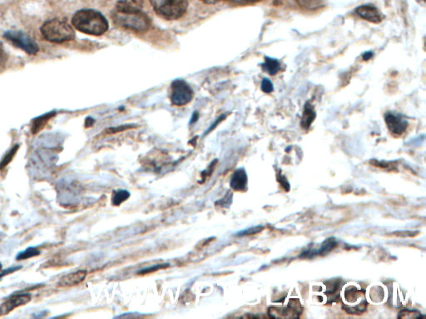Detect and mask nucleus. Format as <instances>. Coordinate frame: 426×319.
Returning a JSON list of instances; mask_svg holds the SVG:
<instances>
[{
	"label": "nucleus",
	"instance_id": "7",
	"mask_svg": "<svg viewBox=\"0 0 426 319\" xmlns=\"http://www.w3.org/2000/svg\"><path fill=\"white\" fill-rule=\"evenodd\" d=\"M303 308L299 299H291L287 304L282 306H271L268 309L270 318H281V319H292L299 318L303 313Z\"/></svg>",
	"mask_w": 426,
	"mask_h": 319
},
{
	"label": "nucleus",
	"instance_id": "26",
	"mask_svg": "<svg viewBox=\"0 0 426 319\" xmlns=\"http://www.w3.org/2000/svg\"><path fill=\"white\" fill-rule=\"evenodd\" d=\"M261 90L263 91L264 93H270L273 91V85L271 83L270 80L267 78H264L261 83Z\"/></svg>",
	"mask_w": 426,
	"mask_h": 319
},
{
	"label": "nucleus",
	"instance_id": "4",
	"mask_svg": "<svg viewBox=\"0 0 426 319\" xmlns=\"http://www.w3.org/2000/svg\"><path fill=\"white\" fill-rule=\"evenodd\" d=\"M343 309L350 314L359 315L367 309V300L365 292L357 284L345 286L342 292Z\"/></svg>",
	"mask_w": 426,
	"mask_h": 319
},
{
	"label": "nucleus",
	"instance_id": "10",
	"mask_svg": "<svg viewBox=\"0 0 426 319\" xmlns=\"http://www.w3.org/2000/svg\"><path fill=\"white\" fill-rule=\"evenodd\" d=\"M342 285H343V282L339 278L325 282L324 284L325 289L323 290V294L325 295L327 304H331L340 301L341 288L343 287Z\"/></svg>",
	"mask_w": 426,
	"mask_h": 319
},
{
	"label": "nucleus",
	"instance_id": "31",
	"mask_svg": "<svg viewBox=\"0 0 426 319\" xmlns=\"http://www.w3.org/2000/svg\"><path fill=\"white\" fill-rule=\"evenodd\" d=\"M231 2H235V3H251V2H256L257 0H228Z\"/></svg>",
	"mask_w": 426,
	"mask_h": 319
},
{
	"label": "nucleus",
	"instance_id": "8",
	"mask_svg": "<svg viewBox=\"0 0 426 319\" xmlns=\"http://www.w3.org/2000/svg\"><path fill=\"white\" fill-rule=\"evenodd\" d=\"M4 38L18 49H22L29 54H36L39 47L29 35L18 31H9L4 34Z\"/></svg>",
	"mask_w": 426,
	"mask_h": 319
},
{
	"label": "nucleus",
	"instance_id": "23",
	"mask_svg": "<svg viewBox=\"0 0 426 319\" xmlns=\"http://www.w3.org/2000/svg\"><path fill=\"white\" fill-rule=\"evenodd\" d=\"M18 147H19L17 145L15 147H13V148H12V149H11L10 151H9V152L4 156L3 160H1V162H0V170L5 167V166H7V165L9 164V162H10L12 159H13V157H14V155L16 154V152L18 151Z\"/></svg>",
	"mask_w": 426,
	"mask_h": 319
},
{
	"label": "nucleus",
	"instance_id": "11",
	"mask_svg": "<svg viewBox=\"0 0 426 319\" xmlns=\"http://www.w3.org/2000/svg\"><path fill=\"white\" fill-rule=\"evenodd\" d=\"M336 246H337V241H336V239L335 238H329V239H325L319 249H308V250L303 251L302 255H300V257L303 258V259H312V258L316 257V256H322V255L329 254L334 249H336Z\"/></svg>",
	"mask_w": 426,
	"mask_h": 319
},
{
	"label": "nucleus",
	"instance_id": "5",
	"mask_svg": "<svg viewBox=\"0 0 426 319\" xmlns=\"http://www.w3.org/2000/svg\"><path fill=\"white\" fill-rule=\"evenodd\" d=\"M150 3L156 13L167 20L182 18L188 7L187 0H150Z\"/></svg>",
	"mask_w": 426,
	"mask_h": 319
},
{
	"label": "nucleus",
	"instance_id": "12",
	"mask_svg": "<svg viewBox=\"0 0 426 319\" xmlns=\"http://www.w3.org/2000/svg\"><path fill=\"white\" fill-rule=\"evenodd\" d=\"M385 121L388 129L392 134H403L408 126V122L406 120H404L401 116L390 112L385 114Z\"/></svg>",
	"mask_w": 426,
	"mask_h": 319
},
{
	"label": "nucleus",
	"instance_id": "29",
	"mask_svg": "<svg viewBox=\"0 0 426 319\" xmlns=\"http://www.w3.org/2000/svg\"><path fill=\"white\" fill-rule=\"evenodd\" d=\"M278 181L282 185V187L285 189V191H290V184L285 175H280V177H278Z\"/></svg>",
	"mask_w": 426,
	"mask_h": 319
},
{
	"label": "nucleus",
	"instance_id": "9",
	"mask_svg": "<svg viewBox=\"0 0 426 319\" xmlns=\"http://www.w3.org/2000/svg\"><path fill=\"white\" fill-rule=\"evenodd\" d=\"M30 300H31V296L29 294H16L11 296L0 305V317L9 314L11 311H13V309H15L18 307L29 304Z\"/></svg>",
	"mask_w": 426,
	"mask_h": 319
},
{
	"label": "nucleus",
	"instance_id": "24",
	"mask_svg": "<svg viewBox=\"0 0 426 319\" xmlns=\"http://www.w3.org/2000/svg\"><path fill=\"white\" fill-rule=\"evenodd\" d=\"M263 229L264 227L260 226V225H259V226L251 227L250 229H245V230H243V231L238 232V234H236V236H249V235H252V234H257V233H260V232L263 230Z\"/></svg>",
	"mask_w": 426,
	"mask_h": 319
},
{
	"label": "nucleus",
	"instance_id": "14",
	"mask_svg": "<svg viewBox=\"0 0 426 319\" xmlns=\"http://www.w3.org/2000/svg\"><path fill=\"white\" fill-rule=\"evenodd\" d=\"M248 178L245 169L240 168L235 170L231 178V187L237 191H245L247 189Z\"/></svg>",
	"mask_w": 426,
	"mask_h": 319
},
{
	"label": "nucleus",
	"instance_id": "18",
	"mask_svg": "<svg viewBox=\"0 0 426 319\" xmlns=\"http://www.w3.org/2000/svg\"><path fill=\"white\" fill-rule=\"evenodd\" d=\"M55 112H49L35 119L32 125V133L37 134L39 131H41L42 129L44 128L45 125L49 122V120L52 118L53 116H55Z\"/></svg>",
	"mask_w": 426,
	"mask_h": 319
},
{
	"label": "nucleus",
	"instance_id": "34",
	"mask_svg": "<svg viewBox=\"0 0 426 319\" xmlns=\"http://www.w3.org/2000/svg\"><path fill=\"white\" fill-rule=\"evenodd\" d=\"M1 269H2V265L0 264V271H1Z\"/></svg>",
	"mask_w": 426,
	"mask_h": 319
},
{
	"label": "nucleus",
	"instance_id": "3",
	"mask_svg": "<svg viewBox=\"0 0 426 319\" xmlns=\"http://www.w3.org/2000/svg\"><path fill=\"white\" fill-rule=\"evenodd\" d=\"M41 33L46 40L56 44L71 41L75 37L74 30L70 24L58 18L46 21L42 26Z\"/></svg>",
	"mask_w": 426,
	"mask_h": 319
},
{
	"label": "nucleus",
	"instance_id": "17",
	"mask_svg": "<svg viewBox=\"0 0 426 319\" xmlns=\"http://www.w3.org/2000/svg\"><path fill=\"white\" fill-rule=\"evenodd\" d=\"M315 116H316V114H315L312 105L310 103H305L303 117H302V122H301L302 127L304 130H307L311 126L313 121H315Z\"/></svg>",
	"mask_w": 426,
	"mask_h": 319
},
{
	"label": "nucleus",
	"instance_id": "28",
	"mask_svg": "<svg viewBox=\"0 0 426 319\" xmlns=\"http://www.w3.org/2000/svg\"><path fill=\"white\" fill-rule=\"evenodd\" d=\"M21 268H22L21 266H17V267H11V268H8V269H5V270L0 271V279L3 278V277H4V276L7 275V274L14 273V272L19 270Z\"/></svg>",
	"mask_w": 426,
	"mask_h": 319
},
{
	"label": "nucleus",
	"instance_id": "20",
	"mask_svg": "<svg viewBox=\"0 0 426 319\" xmlns=\"http://www.w3.org/2000/svg\"><path fill=\"white\" fill-rule=\"evenodd\" d=\"M130 197V193L125 190H119L114 192L112 197V204L115 206H119L124 201H127Z\"/></svg>",
	"mask_w": 426,
	"mask_h": 319
},
{
	"label": "nucleus",
	"instance_id": "21",
	"mask_svg": "<svg viewBox=\"0 0 426 319\" xmlns=\"http://www.w3.org/2000/svg\"><path fill=\"white\" fill-rule=\"evenodd\" d=\"M39 255H40V251L38 249H36V248H29V249H27L24 251L18 253V255L16 256V259H17V260H28V259L35 257V256H38Z\"/></svg>",
	"mask_w": 426,
	"mask_h": 319
},
{
	"label": "nucleus",
	"instance_id": "22",
	"mask_svg": "<svg viewBox=\"0 0 426 319\" xmlns=\"http://www.w3.org/2000/svg\"><path fill=\"white\" fill-rule=\"evenodd\" d=\"M424 315H421V313L416 310H409V309H405L399 313L398 318L400 319H419V318H424Z\"/></svg>",
	"mask_w": 426,
	"mask_h": 319
},
{
	"label": "nucleus",
	"instance_id": "19",
	"mask_svg": "<svg viewBox=\"0 0 426 319\" xmlns=\"http://www.w3.org/2000/svg\"><path fill=\"white\" fill-rule=\"evenodd\" d=\"M261 67L265 72H268L269 74L275 75L281 69V64L278 60L266 57L265 62L261 64Z\"/></svg>",
	"mask_w": 426,
	"mask_h": 319
},
{
	"label": "nucleus",
	"instance_id": "15",
	"mask_svg": "<svg viewBox=\"0 0 426 319\" xmlns=\"http://www.w3.org/2000/svg\"><path fill=\"white\" fill-rule=\"evenodd\" d=\"M87 274L88 272L86 270H78L73 273H68L60 278L58 284L60 287H72V286L78 285L85 279Z\"/></svg>",
	"mask_w": 426,
	"mask_h": 319
},
{
	"label": "nucleus",
	"instance_id": "2",
	"mask_svg": "<svg viewBox=\"0 0 426 319\" xmlns=\"http://www.w3.org/2000/svg\"><path fill=\"white\" fill-rule=\"evenodd\" d=\"M114 23L123 29L144 33L149 29L151 18L142 10L136 12H120L115 10L112 14Z\"/></svg>",
	"mask_w": 426,
	"mask_h": 319
},
{
	"label": "nucleus",
	"instance_id": "33",
	"mask_svg": "<svg viewBox=\"0 0 426 319\" xmlns=\"http://www.w3.org/2000/svg\"><path fill=\"white\" fill-rule=\"evenodd\" d=\"M3 53H4V51H3V44L0 42V59L3 57Z\"/></svg>",
	"mask_w": 426,
	"mask_h": 319
},
{
	"label": "nucleus",
	"instance_id": "32",
	"mask_svg": "<svg viewBox=\"0 0 426 319\" xmlns=\"http://www.w3.org/2000/svg\"><path fill=\"white\" fill-rule=\"evenodd\" d=\"M203 3H207V4H215L218 3L220 0H201Z\"/></svg>",
	"mask_w": 426,
	"mask_h": 319
},
{
	"label": "nucleus",
	"instance_id": "1",
	"mask_svg": "<svg viewBox=\"0 0 426 319\" xmlns=\"http://www.w3.org/2000/svg\"><path fill=\"white\" fill-rule=\"evenodd\" d=\"M72 26L83 34L100 36L109 29V22L101 13L93 9L78 11L72 18Z\"/></svg>",
	"mask_w": 426,
	"mask_h": 319
},
{
	"label": "nucleus",
	"instance_id": "25",
	"mask_svg": "<svg viewBox=\"0 0 426 319\" xmlns=\"http://www.w3.org/2000/svg\"><path fill=\"white\" fill-rule=\"evenodd\" d=\"M169 266H170L169 264L155 265V266H152V267L146 268H144V269H142V270L139 271V272H138V274H146V273H153V272H155V271L160 270V269H163V268H168Z\"/></svg>",
	"mask_w": 426,
	"mask_h": 319
},
{
	"label": "nucleus",
	"instance_id": "16",
	"mask_svg": "<svg viewBox=\"0 0 426 319\" xmlns=\"http://www.w3.org/2000/svg\"><path fill=\"white\" fill-rule=\"evenodd\" d=\"M144 0H118L115 10L120 12H136L142 10Z\"/></svg>",
	"mask_w": 426,
	"mask_h": 319
},
{
	"label": "nucleus",
	"instance_id": "27",
	"mask_svg": "<svg viewBox=\"0 0 426 319\" xmlns=\"http://www.w3.org/2000/svg\"><path fill=\"white\" fill-rule=\"evenodd\" d=\"M131 128V126H121L118 127H114V128H109L107 130V133L109 134H114V133H118L120 131H125L127 129Z\"/></svg>",
	"mask_w": 426,
	"mask_h": 319
},
{
	"label": "nucleus",
	"instance_id": "13",
	"mask_svg": "<svg viewBox=\"0 0 426 319\" xmlns=\"http://www.w3.org/2000/svg\"><path fill=\"white\" fill-rule=\"evenodd\" d=\"M356 13L365 20L370 23H378L382 20L380 10L373 5L360 6L356 9Z\"/></svg>",
	"mask_w": 426,
	"mask_h": 319
},
{
	"label": "nucleus",
	"instance_id": "30",
	"mask_svg": "<svg viewBox=\"0 0 426 319\" xmlns=\"http://www.w3.org/2000/svg\"><path fill=\"white\" fill-rule=\"evenodd\" d=\"M372 56H373V53H372L371 52H367V53H365L362 57H363V59L365 61H367V60L370 59L371 58Z\"/></svg>",
	"mask_w": 426,
	"mask_h": 319
},
{
	"label": "nucleus",
	"instance_id": "6",
	"mask_svg": "<svg viewBox=\"0 0 426 319\" xmlns=\"http://www.w3.org/2000/svg\"><path fill=\"white\" fill-rule=\"evenodd\" d=\"M193 98V91L183 80H175L171 86L170 100L173 105L185 106Z\"/></svg>",
	"mask_w": 426,
	"mask_h": 319
}]
</instances>
